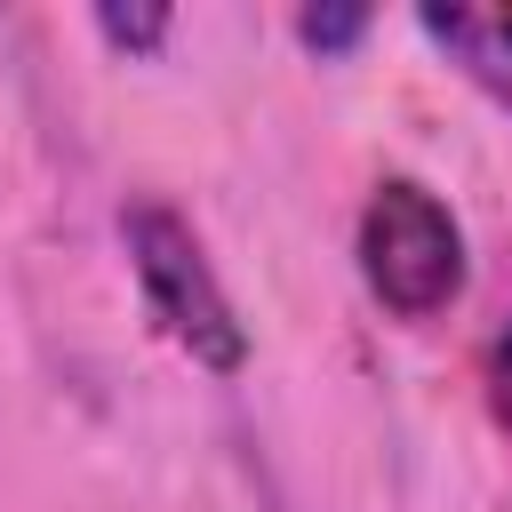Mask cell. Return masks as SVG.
Wrapping results in <instances>:
<instances>
[{
	"mask_svg": "<svg viewBox=\"0 0 512 512\" xmlns=\"http://www.w3.org/2000/svg\"><path fill=\"white\" fill-rule=\"evenodd\" d=\"M120 248H128V264H136V288H144L160 336H168L176 352H192L200 368L232 376V368L248 360V328H240V312H232V296H224L200 232H192L168 200H128V208H120Z\"/></svg>",
	"mask_w": 512,
	"mask_h": 512,
	"instance_id": "cell-1",
	"label": "cell"
},
{
	"mask_svg": "<svg viewBox=\"0 0 512 512\" xmlns=\"http://www.w3.org/2000/svg\"><path fill=\"white\" fill-rule=\"evenodd\" d=\"M360 280L384 312L432 320L464 296V232L448 200L416 176H384L360 208Z\"/></svg>",
	"mask_w": 512,
	"mask_h": 512,
	"instance_id": "cell-2",
	"label": "cell"
},
{
	"mask_svg": "<svg viewBox=\"0 0 512 512\" xmlns=\"http://www.w3.org/2000/svg\"><path fill=\"white\" fill-rule=\"evenodd\" d=\"M416 24L480 96L512 112V8H416Z\"/></svg>",
	"mask_w": 512,
	"mask_h": 512,
	"instance_id": "cell-3",
	"label": "cell"
},
{
	"mask_svg": "<svg viewBox=\"0 0 512 512\" xmlns=\"http://www.w3.org/2000/svg\"><path fill=\"white\" fill-rule=\"evenodd\" d=\"M360 32H368V8H304V16H296V40H304L312 56H344Z\"/></svg>",
	"mask_w": 512,
	"mask_h": 512,
	"instance_id": "cell-4",
	"label": "cell"
},
{
	"mask_svg": "<svg viewBox=\"0 0 512 512\" xmlns=\"http://www.w3.org/2000/svg\"><path fill=\"white\" fill-rule=\"evenodd\" d=\"M96 32L112 48H160L168 40V8H96Z\"/></svg>",
	"mask_w": 512,
	"mask_h": 512,
	"instance_id": "cell-5",
	"label": "cell"
},
{
	"mask_svg": "<svg viewBox=\"0 0 512 512\" xmlns=\"http://www.w3.org/2000/svg\"><path fill=\"white\" fill-rule=\"evenodd\" d=\"M480 384H488V408H496V424L512 432V328L488 344V368H480Z\"/></svg>",
	"mask_w": 512,
	"mask_h": 512,
	"instance_id": "cell-6",
	"label": "cell"
}]
</instances>
